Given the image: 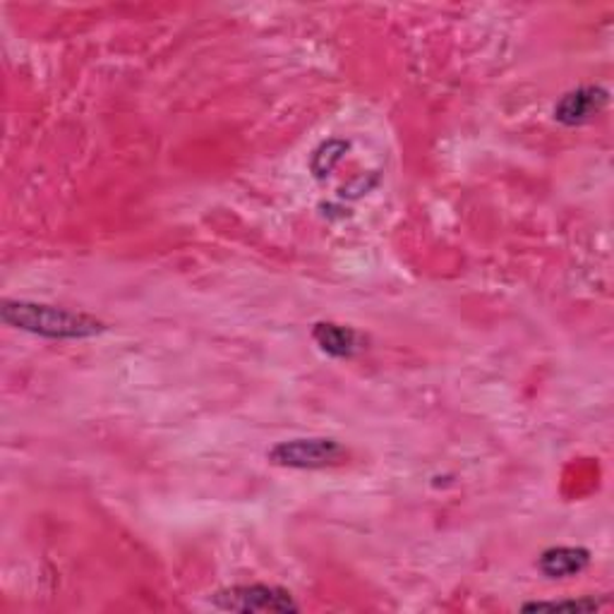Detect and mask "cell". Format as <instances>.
<instances>
[{
  "label": "cell",
  "mask_w": 614,
  "mask_h": 614,
  "mask_svg": "<svg viewBox=\"0 0 614 614\" xmlns=\"http://www.w3.org/2000/svg\"><path fill=\"white\" fill-rule=\"evenodd\" d=\"M312 338L332 358H350L360 350V334L356 329L344 327V324L320 322L312 329Z\"/></svg>",
  "instance_id": "6"
},
{
  "label": "cell",
  "mask_w": 614,
  "mask_h": 614,
  "mask_svg": "<svg viewBox=\"0 0 614 614\" xmlns=\"http://www.w3.org/2000/svg\"><path fill=\"white\" fill-rule=\"evenodd\" d=\"M607 102H610V94L607 90H603V86H579V90H574L559 99L555 106V118L561 125L574 128V125H583L600 116Z\"/></svg>",
  "instance_id": "4"
},
{
  "label": "cell",
  "mask_w": 614,
  "mask_h": 614,
  "mask_svg": "<svg viewBox=\"0 0 614 614\" xmlns=\"http://www.w3.org/2000/svg\"><path fill=\"white\" fill-rule=\"evenodd\" d=\"M588 564H591V553H588L586 547H567V545L549 547L537 557V569L553 581L579 576L586 571Z\"/></svg>",
  "instance_id": "5"
},
{
  "label": "cell",
  "mask_w": 614,
  "mask_h": 614,
  "mask_svg": "<svg viewBox=\"0 0 614 614\" xmlns=\"http://www.w3.org/2000/svg\"><path fill=\"white\" fill-rule=\"evenodd\" d=\"M267 456L274 466L317 471V468L336 466V463L346 456V451L336 440H327V437H310V440L279 442Z\"/></svg>",
  "instance_id": "3"
},
{
  "label": "cell",
  "mask_w": 614,
  "mask_h": 614,
  "mask_svg": "<svg viewBox=\"0 0 614 614\" xmlns=\"http://www.w3.org/2000/svg\"><path fill=\"white\" fill-rule=\"evenodd\" d=\"M211 605L223 612H298L300 605L293 595L277 586L253 583V586H233L211 595Z\"/></svg>",
  "instance_id": "2"
},
{
  "label": "cell",
  "mask_w": 614,
  "mask_h": 614,
  "mask_svg": "<svg viewBox=\"0 0 614 614\" xmlns=\"http://www.w3.org/2000/svg\"><path fill=\"white\" fill-rule=\"evenodd\" d=\"M0 317L12 329L46 338H90L106 329V324L96 317L66 308L30 303V300H5Z\"/></svg>",
  "instance_id": "1"
},
{
  "label": "cell",
  "mask_w": 614,
  "mask_h": 614,
  "mask_svg": "<svg viewBox=\"0 0 614 614\" xmlns=\"http://www.w3.org/2000/svg\"><path fill=\"white\" fill-rule=\"evenodd\" d=\"M600 603L595 598H581V600H555V603H529L523 605L525 612H537V610H569V612H591L598 610Z\"/></svg>",
  "instance_id": "8"
},
{
  "label": "cell",
  "mask_w": 614,
  "mask_h": 614,
  "mask_svg": "<svg viewBox=\"0 0 614 614\" xmlns=\"http://www.w3.org/2000/svg\"><path fill=\"white\" fill-rule=\"evenodd\" d=\"M348 149V142H338V140H332V142H324L315 157H312V171H315L317 178H324V175H329V171L341 161L344 152Z\"/></svg>",
  "instance_id": "7"
}]
</instances>
